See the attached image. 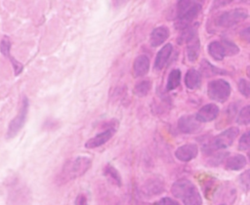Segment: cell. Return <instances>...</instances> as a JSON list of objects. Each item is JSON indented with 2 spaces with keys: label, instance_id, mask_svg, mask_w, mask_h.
Segmentation results:
<instances>
[{
  "label": "cell",
  "instance_id": "obj_7",
  "mask_svg": "<svg viewBox=\"0 0 250 205\" xmlns=\"http://www.w3.org/2000/svg\"><path fill=\"white\" fill-rule=\"evenodd\" d=\"M236 188L230 183H224L214 190L212 199L215 205H232L236 200Z\"/></svg>",
  "mask_w": 250,
  "mask_h": 205
},
{
  "label": "cell",
  "instance_id": "obj_15",
  "mask_svg": "<svg viewBox=\"0 0 250 205\" xmlns=\"http://www.w3.org/2000/svg\"><path fill=\"white\" fill-rule=\"evenodd\" d=\"M149 70V59L146 55L138 56L133 63V72L135 77L145 76Z\"/></svg>",
  "mask_w": 250,
  "mask_h": 205
},
{
  "label": "cell",
  "instance_id": "obj_31",
  "mask_svg": "<svg viewBox=\"0 0 250 205\" xmlns=\"http://www.w3.org/2000/svg\"><path fill=\"white\" fill-rule=\"evenodd\" d=\"M249 147H250V137H249V131H247L243 133L239 139L238 149L245 151V150H248Z\"/></svg>",
  "mask_w": 250,
  "mask_h": 205
},
{
  "label": "cell",
  "instance_id": "obj_35",
  "mask_svg": "<svg viewBox=\"0 0 250 205\" xmlns=\"http://www.w3.org/2000/svg\"><path fill=\"white\" fill-rule=\"evenodd\" d=\"M74 205H88V203H87V197H86L83 193L78 194L77 197H76V199H75Z\"/></svg>",
  "mask_w": 250,
  "mask_h": 205
},
{
  "label": "cell",
  "instance_id": "obj_12",
  "mask_svg": "<svg viewBox=\"0 0 250 205\" xmlns=\"http://www.w3.org/2000/svg\"><path fill=\"white\" fill-rule=\"evenodd\" d=\"M198 154V146L195 144H186L179 146L175 150V156L178 160L183 162H188L195 158Z\"/></svg>",
  "mask_w": 250,
  "mask_h": 205
},
{
  "label": "cell",
  "instance_id": "obj_4",
  "mask_svg": "<svg viewBox=\"0 0 250 205\" xmlns=\"http://www.w3.org/2000/svg\"><path fill=\"white\" fill-rule=\"evenodd\" d=\"M239 134V129L237 127H230L222 133H220L218 136H216L212 141H210L207 144H204L202 146L203 153L211 154L212 152L224 149L232 144L234 140Z\"/></svg>",
  "mask_w": 250,
  "mask_h": 205
},
{
  "label": "cell",
  "instance_id": "obj_21",
  "mask_svg": "<svg viewBox=\"0 0 250 205\" xmlns=\"http://www.w3.org/2000/svg\"><path fill=\"white\" fill-rule=\"evenodd\" d=\"M182 72L180 69H172L168 75L166 83V91H172L178 88L181 84Z\"/></svg>",
  "mask_w": 250,
  "mask_h": 205
},
{
  "label": "cell",
  "instance_id": "obj_23",
  "mask_svg": "<svg viewBox=\"0 0 250 205\" xmlns=\"http://www.w3.org/2000/svg\"><path fill=\"white\" fill-rule=\"evenodd\" d=\"M104 174L106 178L109 179L110 182H112L113 184H115L118 186H121L122 184V180L120 177V174L118 173V171L110 164L106 165L104 169Z\"/></svg>",
  "mask_w": 250,
  "mask_h": 205
},
{
  "label": "cell",
  "instance_id": "obj_18",
  "mask_svg": "<svg viewBox=\"0 0 250 205\" xmlns=\"http://www.w3.org/2000/svg\"><path fill=\"white\" fill-rule=\"evenodd\" d=\"M201 79H202V76H201L200 71H198L194 68H190L186 73L185 84L188 89L195 90L200 87Z\"/></svg>",
  "mask_w": 250,
  "mask_h": 205
},
{
  "label": "cell",
  "instance_id": "obj_32",
  "mask_svg": "<svg viewBox=\"0 0 250 205\" xmlns=\"http://www.w3.org/2000/svg\"><path fill=\"white\" fill-rule=\"evenodd\" d=\"M9 60L13 65V68H14V72H15V75H19L21 71H22V68H23V65L22 63H21L20 62L16 61L12 56L9 57Z\"/></svg>",
  "mask_w": 250,
  "mask_h": 205
},
{
  "label": "cell",
  "instance_id": "obj_30",
  "mask_svg": "<svg viewBox=\"0 0 250 205\" xmlns=\"http://www.w3.org/2000/svg\"><path fill=\"white\" fill-rule=\"evenodd\" d=\"M238 90L242 96L245 98H249L250 96V87H249V81L245 78H240L237 83Z\"/></svg>",
  "mask_w": 250,
  "mask_h": 205
},
{
  "label": "cell",
  "instance_id": "obj_22",
  "mask_svg": "<svg viewBox=\"0 0 250 205\" xmlns=\"http://www.w3.org/2000/svg\"><path fill=\"white\" fill-rule=\"evenodd\" d=\"M195 36H197V27L195 25H189L184 29H182V32L178 38L179 44L181 43H188L191 39H193Z\"/></svg>",
  "mask_w": 250,
  "mask_h": 205
},
{
  "label": "cell",
  "instance_id": "obj_28",
  "mask_svg": "<svg viewBox=\"0 0 250 205\" xmlns=\"http://www.w3.org/2000/svg\"><path fill=\"white\" fill-rule=\"evenodd\" d=\"M11 46H12V43H11V40L8 36H4L0 42V52L1 54L8 58L11 56L10 55V52H11Z\"/></svg>",
  "mask_w": 250,
  "mask_h": 205
},
{
  "label": "cell",
  "instance_id": "obj_16",
  "mask_svg": "<svg viewBox=\"0 0 250 205\" xmlns=\"http://www.w3.org/2000/svg\"><path fill=\"white\" fill-rule=\"evenodd\" d=\"M143 192L147 196L161 193L164 190V183L160 178L149 179L143 186Z\"/></svg>",
  "mask_w": 250,
  "mask_h": 205
},
{
  "label": "cell",
  "instance_id": "obj_36",
  "mask_svg": "<svg viewBox=\"0 0 250 205\" xmlns=\"http://www.w3.org/2000/svg\"><path fill=\"white\" fill-rule=\"evenodd\" d=\"M240 36L242 37L243 40H246L247 43H249V38H250V34H249V27L247 26L246 28H244L241 32H240Z\"/></svg>",
  "mask_w": 250,
  "mask_h": 205
},
{
  "label": "cell",
  "instance_id": "obj_33",
  "mask_svg": "<svg viewBox=\"0 0 250 205\" xmlns=\"http://www.w3.org/2000/svg\"><path fill=\"white\" fill-rule=\"evenodd\" d=\"M154 205H180V203L171 197H162Z\"/></svg>",
  "mask_w": 250,
  "mask_h": 205
},
{
  "label": "cell",
  "instance_id": "obj_9",
  "mask_svg": "<svg viewBox=\"0 0 250 205\" xmlns=\"http://www.w3.org/2000/svg\"><path fill=\"white\" fill-rule=\"evenodd\" d=\"M201 128V123L196 120L194 115H184L178 120V129L184 134H195Z\"/></svg>",
  "mask_w": 250,
  "mask_h": 205
},
{
  "label": "cell",
  "instance_id": "obj_25",
  "mask_svg": "<svg viewBox=\"0 0 250 205\" xmlns=\"http://www.w3.org/2000/svg\"><path fill=\"white\" fill-rule=\"evenodd\" d=\"M201 67L204 71V73L207 75V76H210V75H218V74H226L227 71H225L224 69H221V68H218L216 67L215 65L211 64L208 61L206 60H203L202 62H201Z\"/></svg>",
  "mask_w": 250,
  "mask_h": 205
},
{
  "label": "cell",
  "instance_id": "obj_26",
  "mask_svg": "<svg viewBox=\"0 0 250 205\" xmlns=\"http://www.w3.org/2000/svg\"><path fill=\"white\" fill-rule=\"evenodd\" d=\"M229 157V152L227 151H220V152H216L214 154H211L210 158L207 160V164L209 166H219L224 160H226Z\"/></svg>",
  "mask_w": 250,
  "mask_h": 205
},
{
  "label": "cell",
  "instance_id": "obj_11",
  "mask_svg": "<svg viewBox=\"0 0 250 205\" xmlns=\"http://www.w3.org/2000/svg\"><path fill=\"white\" fill-rule=\"evenodd\" d=\"M219 106L216 103H207L203 105L194 116L200 123H207L215 120L219 114Z\"/></svg>",
  "mask_w": 250,
  "mask_h": 205
},
{
  "label": "cell",
  "instance_id": "obj_10",
  "mask_svg": "<svg viewBox=\"0 0 250 205\" xmlns=\"http://www.w3.org/2000/svg\"><path fill=\"white\" fill-rule=\"evenodd\" d=\"M115 132H116L115 127L106 128L103 132H101V133L97 134L96 136L92 137L91 139H89L85 143V147L91 149V148H96V147H99V146L104 144L105 143H107L113 137Z\"/></svg>",
  "mask_w": 250,
  "mask_h": 205
},
{
  "label": "cell",
  "instance_id": "obj_1",
  "mask_svg": "<svg viewBox=\"0 0 250 205\" xmlns=\"http://www.w3.org/2000/svg\"><path fill=\"white\" fill-rule=\"evenodd\" d=\"M92 159L89 156H76L68 159L58 175V183L65 184L83 176L91 167Z\"/></svg>",
  "mask_w": 250,
  "mask_h": 205
},
{
  "label": "cell",
  "instance_id": "obj_24",
  "mask_svg": "<svg viewBox=\"0 0 250 205\" xmlns=\"http://www.w3.org/2000/svg\"><path fill=\"white\" fill-rule=\"evenodd\" d=\"M150 89H151V81L150 80H143L135 85L133 92L137 97L143 98L149 93Z\"/></svg>",
  "mask_w": 250,
  "mask_h": 205
},
{
  "label": "cell",
  "instance_id": "obj_8",
  "mask_svg": "<svg viewBox=\"0 0 250 205\" xmlns=\"http://www.w3.org/2000/svg\"><path fill=\"white\" fill-rule=\"evenodd\" d=\"M28 107H29L28 99L26 97H23L21 100V107H20L18 114L16 115V117L14 119L11 120V122L8 126V130L6 133L7 138H14L21 130L22 126L25 123L26 117H27Z\"/></svg>",
  "mask_w": 250,
  "mask_h": 205
},
{
  "label": "cell",
  "instance_id": "obj_34",
  "mask_svg": "<svg viewBox=\"0 0 250 205\" xmlns=\"http://www.w3.org/2000/svg\"><path fill=\"white\" fill-rule=\"evenodd\" d=\"M240 182L245 186L246 190H248V188H249V170H246L245 172H243L241 174Z\"/></svg>",
  "mask_w": 250,
  "mask_h": 205
},
{
  "label": "cell",
  "instance_id": "obj_13",
  "mask_svg": "<svg viewBox=\"0 0 250 205\" xmlns=\"http://www.w3.org/2000/svg\"><path fill=\"white\" fill-rule=\"evenodd\" d=\"M170 35V31L167 26L160 25L158 27H155L151 33H150V38H149V43L152 47H157L163 44Z\"/></svg>",
  "mask_w": 250,
  "mask_h": 205
},
{
  "label": "cell",
  "instance_id": "obj_14",
  "mask_svg": "<svg viewBox=\"0 0 250 205\" xmlns=\"http://www.w3.org/2000/svg\"><path fill=\"white\" fill-rule=\"evenodd\" d=\"M173 52V45L171 43L165 44L157 53L154 61V68L156 70H161L167 63L170 56Z\"/></svg>",
  "mask_w": 250,
  "mask_h": 205
},
{
  "label": "cell",
  "instance_id": "obj_19",
  "mask_svg": "<svg viewBox=\"0 0 250 205\" xmlns=\"http://www.w3.org/2000/svg\"><path fill=\"white\" fill-rule=\"evenodd\" d=\"M226 169L231 170V171H238L243 169L246 164L247 160L244 155L242 154H235L230 157H228L226 159Z\"/></svg>",
  "mask_w": 250,
  "mask_h": 205
},
{
  "label": "cell",
  "instance_id": "obj_20",
  "mask_svg": "<svg viewBox=\"0 0 250 205\" xmlns=\"http://www.w3.org/2000/svg\"><path fill=\"white\" fill-rule=\"evenodd\" d=\"M187 58L190 62H194L200 53V42L198 36H195L193 39L187 43Z\"/></svg>",
  "mask_w": 250,
  "mask_h": 205
},
{
  "label": "cell",
  "instance_id": "obj_3",
  "mask_svg": "<svg viewBox=\"0 0 250 205\" xmlns=\"http://www.w3.org/2000/svg\"><path fill=\"white\" fill-rule=\"evenodd\" d=\"M202 10V5L197 1L182 0L177 4V20L175 22L176 28L182 30L189 25L199 16Z\"/></svg>",
  "mask_w": 250,
  "mask_h": 205
},
{
  "label": "cell",
  "instance_id": "obj_2",
  "mask_svg": "<svg viewBox=\"0 0 250 205\" xmlns=\"http://www.w3.org/2000/svg\"><path fill=\"white\" fill-rule=\"evenodd\" d=\"M172 194L183 201L184 205H201L202 198L196 185L188 179L176 181L171 187Z\"/></svg>",
  "mask_w": 250,
  "mask_h": 205
},
{
  "label": "cell",
  "instance_id": "obj_6",
  "mask_svg": "<svg viewBox=\"0 0 250 205\" xmlns=\"http://www.w3.org/2000/svg\"><path fill=\"white\" fill-rule=\"evenodd\" d=\"M231 92L230 84L225 79L212 80L207 85L208 97L215 102H224L228 100Z\"/></svg>",
  "mask_w": 250,
  "mask_h": 205
},
{
  "label": "cell",
  "instance_id": "obj_17",
  "mask_svg": "<svg viewBox=\"0 0 250 205\" xmlns=\"http://www.w3.org/2000/svg\"><path fill=\"white\" fill-rule=\"evenodd\" d=\"M207 50L210 57L215 61L220 62V61H223L225 57H227V51L223 41L215 40L210 42L207 47Z\"/></svg>",
  "mask_w": 250,
  "mask_h": 205
},
{
  "label": "cell",
  "instance_id": "obj_29",
  "mask_svg": "<svg viewBox=\"0 0 250 205\" xmlns=\"http://www.w3.org/2000/svg\"><path fill=\"white\" fill-rule=\"evenodd\" d=\"M222 41L225 45V48L227 51V56H234L239 53V48L235 43H233L232 41H230L229 39H223Z\"/></svg>",
  "mask_w": 250,
  "mask_h": 205
},
{
  "label": "cell",
  "instance_id": "obj_27",
  "mask_svg": "<svg viewBox=\"0 0 250 205\" xmlns=\"http://www.w3.org/2000/svg\"><path fill=\"white\" fill-rule=\"evenodd\" d=\"M236 122L239 125H248L249 124V122H250V106L248 104L245 105L239 111Z\"/></svg>",
  "mask_w": 250,
  "mask_h": 205
},
{
  "label": "cell",
  "instance_id": "obj_5",
  "mask_svg": "<svg viewBox=\"0 0 250 205\" xmlns=\"http://www.w3.org/2000/svg\"><path fill=\"white\" fill-rule=\"evenodd\" d=\"M248 17V12L242 8H236L229 11H225L215 19V25L218 27L229 28L240 21L244 20Z\"/></svg>",
  "mask_w": 250,
  "mask_h": 205
}]
</instances>
